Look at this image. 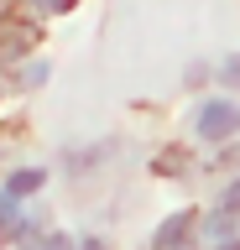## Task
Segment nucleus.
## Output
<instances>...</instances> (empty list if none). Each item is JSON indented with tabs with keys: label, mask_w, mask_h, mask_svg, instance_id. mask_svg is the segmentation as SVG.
I'll return each instance as SVG.
<instances>
[{
	"label": "nucleus",
	"mask_w": 240,
	"mask_h": 250,
	"mask_svg": "<svg viewBox=\"0 0 240 250\" xmlns=\"http://www.w3.org/2000/svg\"><path fill=\"white\" fill-rule=\"evenodd\" d=\"M240 130V109L235 104H204L198 109V136H209V141H224V136H235Z\"/></svg>",
	"instance_id": "obj_1"
},
{
	"label": "nucleus",
	"mask_w": 240,
	"mask_h": 250,
	"mask_svg": "<svg viewBox=\"0 0 240 250\" xmlns=\"http://www.w3.org/2000/svg\"><path fill=\"white\" fill-rule=\"evenodd\" d=\"M193 245V214H173L152 234V250H188Z\"/></svg>",
	"instance_id": "obj_2"
},
{
	"label": "nucleus",
	"mask_w": 240,
	"mask_h": 250,
	"mask_svg": "<svg viewBox=\"0 0 240 250\" xmlns=\"http://www.w3.org/2000/svg\"><path fill=\"white\" fill-rule=\"evenodd\" d=\"M32 42H37L32 26H16V21H11V26H0V58H16V52H26Z\"/></svg>",
	"instance_id": "obj_3"
},
{
	"label": "nucleus",
	"mask_w": 240,
	"mask_h": 250,
	"mask_svg": "<svg viewBox=\"0 0 240 250\" xmlns=\"http://www.w3.org/2000/svg\"><path fill=\"white\" fill-rule=\"evenodd\" d=\"M32 188H42V172H16L11 177V193H32Z\"/></svg>",
	"instance_id": "obj_4"
},
{
	"label": "nucleus",
	"mask_w": 240,
	"mask_h": 250,
	"mask_svg": "<svg viewBox=\"0 0 240 250\" xmlns=\"http://www.w3.org/2000/svg\"><path fill=\"white\" fill-rule=\"evenodd\" d=\"M32 250H79V245H73V240H63V234H47V240H37Z\"/></svg>",
	"instance_id": "obj_5"
},
{
	"label": "nucleus",
	"mask_w": 240,
	"mask_h": 250,
	"mask_svg": "<svg viewBox=\"0 0 240 250\" xmlns=\"http://www.w3.org/2000/svg\"><path fill=\"white\" fill-rule=\"evenodd\" d=\"M224 83H240V58H230V62H224Z\"/></svg>",
	"instance_id": "obj_6"
},
{
	"label": "nucleus",
	"mask_w": 240,
	"mask_h": 250,
	"mask_svg": "<svg viewBox=\"0 0 240 250\" xmlns=\"http://www.w3.org/2000/svg\"><path fill=\"white\" fill-rule=\"evenodd\" d=\"M37 5H42V11H68L73 0H37Z\"/></svg>",
	"instance_id": "obj_7"
},
{
	"label": "nucleus",
	"mask_w": 240,
	"mask_h": 250,
	"mask_svg": "<svg viewBox=\"0 0 240 250\" xmlns=\"http://www.w3.org/2000/svg\"><path fill=\"white\" fill-rule=\"evenodd\" d=\"M5 224H11V203L0 198V229H5Z\"/></svg>",
	"instance_id": "obj_8"
},
{
	"label": "nucleus",
	"mask_w": 240,
	"mask_h": 250,
	"mask_svg": "<svg viewBox=\"0 0 240 250\" xmlns=\"http://www.w3.org/2000/svg\"><path fill=\"white\" fill-rule=\"evenodd\" d=\"M79 250H105V245H94V240H89V245H79Z\"/></svg>",
	"instance_id": "obj_9"
},
{
	"label": "nucleus",
	"mask_w": 240,
	"mask_h": 250,
	"mask_svg": "<svg viewBox=\"0 0 240 250\" xmlns=\"http://www.w3.org/2000/svg\"><path fill=\"white\" fill-rule=\"evenodd\" d=\"M219 250H240V245H219Z\"/></svg>",
	"instance_id": "obj_10"
}]
</instances>
